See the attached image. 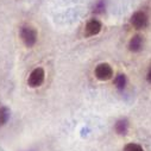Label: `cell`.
<instances>
[{
	"instance_id": "cell-1",
	"label": "cell",
	"mask_w": 151,
	"mask_h": 151,
	"mask_svg": "<svg viewBox=\"0 0 151 151\" xmlns=\"http://www.w3.org/2000/svg\"><path fill=\"white\" fill-rule=\"evenodd\" d=\"M20 37L24 44L29 48L33 47L37 42V31L31 26H23L20 30Z\"/></svg>"
},
{
	"instance_id": "cell-7",
	"label": "cell",
	"mask_w": 151,
	"mask_h": 151,
	"mask_svg": "<svg viewBox=\"0 0 151 151\" xmlns=\"http://www.w3.org/2000/svg\"><path fill=\"white\" fill-rule=\"evenodd\" d=\"M114 129H116L117 133H119V134H126V132L129 130V122L126 119H120V120L117 122Z\"/></svg>"
},
{
	"instance_id": "cell-5",
	"label": "cell",
	"mask_w": 151,
	"mask_h": 151,
	"mask_svg": "<svg viewBox=\"0 0 151 151\" xmlns=\"http://www.w3.org/2000/svg\"><path fill=\"white\" fill-rule=\"evenodd\" d=\"M101 27H102L101 23H100L99 20L93 19V20L88 22V24L86 25V29H85V36H86V37L95 36V35H98V33L101 31Z\"/></svg>"
},
{
	"instance_id": "cell-4",
	"label": "cell",
	"mask_w": 151,
	"mask_h": 151,
	"mask_svg": "<svg viewBox=\"0 0 151 151\" xmlns=\"http://www.w3.org/2000/svg\"><path fill=\"white\" fill-rule=\"evenodd\" d=\"M131 24L136 29H144L147 25V16L144 12H136L131 18Z\"/></svg>"
},
{
	"instance_id": "cell-9",
	"label": "cell",
	"mask_w": 151,
	"mask_h": 151,
	"mask_svg": "<svg viewBox=\"0 0 151 151\" xmlns=\"http://www.w3.org/2000/svg\"><path fill=\"white\" fill-rule=\"evenodd\" d=\"M114 83H116V86L119 89H124L125 86H126V78H125V75H118V76L116 78V80H114Z\"/></svg>"
},
{
	"instance_id": "cell-11",
	"label": "cell",
	"mask_w": 151,
	"mask_h": 151,
	"mask_svg": "<svg viewBox=\"0 0 151 151\" xmlns=\"http://www.w3.org/2000/svg\"><path fill=\"white\" fill-rule=\"evenodd\" d=\"M146 79H147V82L151 83V68H150V70H149V73H147V75H146Z\"/></svg>"
},
{
	"instance_id": "cell-6",
	"label": "cell",
	"mask_w": 151,
	"mask_h": 151,
	"mask_svg": "<svg viewBox=\"0 0 151 151\" xmlns=\"http://www.w3.org/2000/svg\"><path fill=\"white\" fill-rule=\"evenodd\" d=\"M143 43H144V42H143V37L139 36V35H137V36H133L132 38H131V41H130V43H129V48H130L131 51L138 52V51L142 50Z\"/></svg>"
},
{
	"instance_id": "cell-3",
	"label": "cell",
	"mask_w": 151,
	"mask_h": 151,
	"mask_svg": "<svg viewBox=\"0 0 151 151\" xmlns=\"http://www.w3.org/2000/svg\"><path fill=\"white\" fill-rule=\"evenodd\" d=\"M95 76L100 81H107L113 76V69L108 63H101L95 68Z\"/></svg>"
},
{
	"instance_id": "cell-2",
	"label": "cell",
	"mask_w": 151,
	"mask_h": 151,
	"mask_svg": "<svg viewBox=\"0 0 151 151\" xmlns=\"http://www.w3.org/2000/svg\"><path fill=\"white\" fill-rule=\"evenodd\" d=\"M44 78H45V73H44L43 68H36L31 71L29 80H27V83L32 88L40 87L44 82Z\"/></svg>"
},
{
	"instance_id": "cell-10",
	"label": "cell",
	"mask_w": 151,
	"mask_h": 151,
	"mask_svg": "<svg viewBox=\"0 0 151 151\" xmlns=\"http://www.w3.org/2000/svg\"><path fill=\"white\" fill-rule=\"evenodd\" d=\"M124 151H144V150H143V147H142L139 144L130 143V144H127V145L124 147Z\"/></svg>"
},
{
	"instance_id": "cell-8",
	"label": "cell",
	"mask_w": 151,
	"mask_h": 151,
	"mask_svg": "<svg viewBox=\"0 0 151 151\" xmlns=\"http://www.w3.org/2000/svg\"><path fill=\"white\" fill-rule=\"evenodd\" d=\"M9 117H10V112H9V109L5 108V107H1V108H0V126H3V125L7 122Z\"/></svg>"
}]
</instances>
